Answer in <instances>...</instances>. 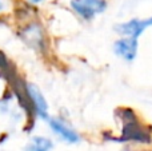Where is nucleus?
<instances>
[{
  "label": "nucleus",
  "instance_id": "2",
  "mask_svg": "<svg viewBox=\"0 0 152 151\" xmlns=\"http://www.w3.org/2000/svg\"><path fill=\"white\" fill-rule=\"evenodd\" d=\"M20 37L28 47L34 48L36 51H42L45 47V37L42 27L35 21H31L27 26L23 27L20 31Z\"/></svg>",
  "mask_w": 152,
  "mask_h": 151
},
{
  "label": "nucleus",
  "instance_id": "1",
  "mask_svg": "<svg viewBox=\"0 0 152 151\" xmlns=\"http://www.w3.org/2000/svg\"><path fill=\"white\" fill-rule=\"evenodd\" d=\"M71 7L84 20H92L96 15L105 11L107 1L105 0H72Z\"/></svg>",
  "mask_w": 152,
  "mask_h": 151
},
{
  "label": "nucleus",
  "instance_id": "6",
  "mask_svg": "<svg viewBox=\"0 0 152 151\" xmlns=\"http://www.w3.org/2000/svg\"><path fill=\"white\" fill-rule=\"evenodd\" d=\"M50 127L58 136H60L63 141L68 143H77L80 141V136L74 128H71L67 123H64L59 118H52L50 119Z\"/></svg>",
  "mask_w": 152,
  "mask_h": 151
},
{
  "label": "nucleus",
  "instance_id": "5",
  "mask_svg": "<svg viewBox=\"0 0 152 151\" xmlns=\"http://www.w3.org/2000/svg\"><path fill=\"white\" fill-rule=\"evenodd\" d=\"M139 39L132 36H123L121 39L116 40L113 44V51L115 54L126 62L135 60L137 54V47H139Z\"/></svg>",
  "mask_w": 152,
  "mask_h": 151
},
{
  "label": "nucleus",
  "instance_id": "10",
  "mask_svg": "<svg viewBox=\"0 0 152 151\" xmlns=\"http://www.w3.org/2000/svg\"><path fill=\"white\" fill-rule=\"evenodd\" d=\"M3 10H4V1H3V0H0V12H1Z\"/></svg>",
  "mask_w": 152,
  "mask_h": 151
},
{
  "label": "nucleus",
  "instance_id": "4",
  "mask_svg": "<svg viewBox=\"0 0 152 151\" xmlns=\"http://www.w3.org/2000/svg\"><path fill=\"white\" fill-rule=\"evenodd\" d=\"M24 87H26V92L29 99L34 114L42 119H48V104L45 98L43 96L42 91L31 83H26Z\"/></svg>",
  "mask_w": 152,
  "mask_h": 151
},
{
  "label": "nucleus",
  "instance_id": "3",
  "mask_svg": "<svg viewBox=\"0 0 152 151\" xmlns=\"http://www.w3.org/2000/svg\"><path fill=\"white\" fill-rule=\"evenodd\" d=\"M152 27V16L148 19H132L129 21L119 23L115 26V31L120 36H132L139 39L147 28Z\"/></svg>",
  "mask_w": 152,
  "mask_h": 151
},
{
  "label": "nucleus",
  "instance_id": "9",
  "mask_svg": "<svg viewBox=\"0 0 152 151\" xmlns=\"http://www.w3.org/2000/svg\"><path fill=\"white\" fill-rule=\"evenodd\" d=\"M27 1H28L29 4H39V3H42L43 0H27Z\"/></svg>",
  "mask_w": 152,
  "mask_h": 151
},
{
  "label": "nucleus",
  "instance_id": "7",
  "mask_svg": "<svg viewBox=\"0 0 152 151\" xmlns=\"http://www.w3.org/2000/svg\"><path fill=\"white\" fill-rule=\"evenodd\" d=\"M123 133H124L123 139H126V141H137V142H148L150 141V135L135 122H131V123L124 126Z\"/></svg>",
  "mask_w": 152,
  "mask_h": 151
},
{
  "label": "nucleus",
  "instance_id": "8",
  "mask_svg": "<svg viewBox=\"0 0 152 151\" xmlns=\"http://www.w3.org/2000/svg\"><path fill=\"white\" fill-rule=\"evenodd\" d=\"M53 147V143L51 139L44 136H35L31 141V143L26 147L27 151H51Z\"/></svg>",
  "mask_w": 152,
  "mask_h": 151
}]
</instances>
